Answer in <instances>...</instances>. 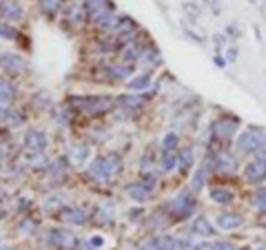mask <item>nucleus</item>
Masks as SVG:
<instances>
[{
	"label": "nucleus",
	"mask_w": 266,
	"mask_h": 250,
	"mask_svg": "<svg viewBox=\"0 0 266 250\" xmlns=\"http://www.w3.org/2000/svg\"><path fill=\"white\" fill-rule=\"evenodd\" d=\"M13 98H16V86L9 80L0 78V104H9Z\"/></svg>",
	"instance_id": "obj_17"
},
{
	"label": "nucleus",
	"mask_w": 266,
	"mask_h": 250,
	"mask_svg": "<svg viewBox=\"0 0 266 250\" xmlns=\"http://www.w3.org/2000/svg\"><path fill=\"white\" fill-rule=\"evenodd\" d=\"M0 199H3V191H0Z\"/></svg>",
	"instance_id": "obj_45"
},
{
	"label": "nucleus",
	"mask_w": 266,
	"mask_h": 250,
	"mask_svg": "<svg viewBox=\"0 0 266 250\" xmlns=\"http://www.w3.org/2000/svg\"><path fill=\"white\" fill-rule=\"evenodd\" d=\"M244 179L249 181V184H262V181H266V162L255 157L251 164H246Z\"/></svg>",
	"instance_id": "obj_5"
},
{
	"label": "nucleus",
	"mask_w": 266,
	"mask_h": 250,
	"mask_svg": "<svg viewBox=\"0 0 266 250\" xmlns=\"http://www.w3.org/2000/svg\"><path fill=\"white\" fill-rule=\"evenodd\" d=\"M100 246H104V237H100V235H93V237L86 239V248L89 250H98Z\"/></svg>",
	"instance_id": "obj_30"
},
{
	"label": "nucleus",
	"mask_w": 266,
	"mask_h": 250,
	"mask_svg": "<svg viewBox=\"0 0 266 250\" xmlns=\"http://www.w3.org/2000/svg\"><path fill=\"white\" fill-rule=\"evenodd\" d=\"M18 36V31L16 29H11V27H7V25H0V38H5V40H13Z\"/></svg>",
	"instance_id": "obj_31"
},
{
	"label": "nucleus",
	"mask_w": 266,
	"mask_h": 250,
	"mask_svg": "<svg viewBox=\"0 0 266 250\" xmlns=\"http://www.w3.org/2000/svg\"><path fill=\"white\" fill-rule=\"evenodd\" d=\"M0 66L9 73H23L27 69V62L18 56V53H3V56H0Z\"/></svg>",
	"instance_id": "obj_7"
},
{
	"label": "nucleus",
	"mask_w": 266,
	"mask_h": 250,
	"mask_svg": "<svg viewBox=\"0 0 266 250\" xmlns=\"http://www.w3.org/2000/svg\"><path fill=\"white\" fill-rule=\"evenodd\" d=\"M106 162V168H109V173H111V177L116 173H120V168H122V162H120V157H116V155H109V157H104Z\"/></svg>",
	"instance_id": "obj_25"
},
{
	"label": "nucleus",
	"mask_w": 266,
	"mask_h": 250,
	"mask_svg": "<svg viewBox=\"0 0 266 250\" xmlns=\"http://www.w3.org/2000/svg\"><path fill=\"white\" fill-rule=\"evenodd\" d=\"M213 164H215L217 171H222V173H233L235 171V160H233V155L229 153H219L217 155V160H213Z\"/></svg>",
	"instance_id": "obj_14"
},
{
	"label": "nucleus",
	"mask_w": 266,
	"mask_h": 250,
	"mask_svg": "<svg viewBox=\"0 0 266 250\" xmlns=\"http://www.w3.org/2000/svg\"><path fill=\"white\" fill-rule=\"evenodd\" d=\"M0 250H13L11 246H0Z\"/></svg>",
	"instance_id": "obj_42"
},
{
	"label": "nucleus",
	"mask_w": 266,
	"mask_h": 250,
	"mask_svg": "<svg viewBox=\"0 0 266 250\" xmlns=\"http://www.w3.org/2000/svg\"><path fill=\"white\" fill-rule=\"evenodd\" d=\"M235 58H237V51H235V49H231V51H229V60L233 62V60H235Z\"/></svg>",
	"instance_id": "obj_40"
},
{
	"label": "nucleus",
	"mask_w": 266,
	"mask_h": 250,
	"mask_svg": "<svg viewBox=\"0 0 266 250\" xmlns=\"http://www.w3.org/2000/svg\"><path fill=\"white\" fill-rule=\"evenodd\" d=\"M257 250H266V244H264V246H259V248H257Z\"/></svg>",
	"instance_id": "obj_43"
},
{
	"label": "nucleus",
	"mask_w": 266,
	"mask_h": 250,
	"mask_svg": "<svg viewBox=\"0 0 266 250\" xmlns=\"http://www.w3.org/2000/svg\"><path fill=\"white\" fill-rule=\"evenodd\" d=\"M193 250H213V244H195Z\"/></svg>",
	"instance_id": "obj_39"
},
{
	"label": "nucleus",
	"mask_w": 266,
	"mask_h": 250,
	"mask_svg": "<svg viewBox=\"0 0 266 250\" xmlns=\"http://www.w3.org/2000/svg\"><path fill=\"white\" fill-rule=\"evenodd\" d=\"M242 224H244V217L237 213H219L215 219V226L219 231H235V228H239Z\"/></svg>",
	"instance_id": "obj_8"
},
{
	"label": "nucleus",
	"mask_w": 266,
	"mask_h": 250,
	"mask_svg": "<svg viewBox=\"0 0 266 250\" xmlns=\"http://www.w3.org/2000/svg\"><path fill=\"white\" fill-rule=\"evenodd\" d=\"M149 86H151V78L149 76H138V78H133L129 82L131 91H144V89H149Z\"/></svg>",
	"instance_id": "obj_22"
},
{
	"label": "nucleus",
	"mask_w": 266,
	"mask_h": 250,
	"mask_svg": "<svg viewBox=\"0 0 266 250\" xmlns=\"http://www.w3.org/2000/svg\"><path fill=\"white\" fill-rule=\"evenodd\" d=\"M47 241H49L51 246L62 248V250H73L78 246L76 235H73L71 231H64V228H53V231L49 233V237H47Z\"/></svg>",
	"instance_id": "obj_3"
},
{
	"label": "nucleus",
	"mask_w": 266,
	"mask_h": 250,
	"mask_svg": "<svg viewBox=\"0 0 266 250\" xmlns=\"http://www.w3.org/2000/svg\"><path fill=\"white\" fill-rule=\"evenodd\" d=\"M60 217L64 221H69V224H86L89 221V213L82 211V208H64V211H60Z\"/></svg>",
	"instance_id": "obj_12"
},
{
	"label": "nucleus",
	"mask_w": 266,
	"mask_h": 250,
	"mask_svg": "<svg viewBox=\"0 0 266 250\" xmlns=\"http://www.w3.org/2000/svg\"><path fill=\"white\" fill-rule=\"evenodd\" d=\"M255 204L259 206V208H266V188H259V191L255 193Z\"/></svg>",
	"instance_id": "obj_35"
},
{
	"label": "nucleus",
	"mask_w": 266,
	"mask_h": 250,
	"mask_svg": "<svg viewBox=\"0 0 266 250\" xmlns=\"http://www.w3.org/2000/svg\"><path fill=\"white\" fill-rule=\"evenodd\" d=\"M33 228H36V224H33L31 219H23V221L18 224V231H20V233H27V235L33 233Z\"/></svg>",
	"instance_id": "obj_34"
},
{
	"label": "nucleus",
	"mask_w": 266,
	"mask_h": 250,
	"mask_svg": "<svg viewBox=\"0 0 266 250\" xmlns=\"http://www.w3.org/2000/svg\"><path fill=\"white\" fill-rule=\"evenodd\" d=\"M264 133L257 131V128H246L244 133H239V138L235 142V148L237 153L242 155H249V153H257V148L264 144Z\"/></svg>",
	"instance_id": "obj_1"
},
{
	"label": "nucleus",
	"mask_w": 266,
	"mask_h": 250,
	"mask_svg": "<svg viewBox=\"0 0 266 250\" xmlns=\"http://www.w3.org/2000/svg\"><path fill=\"white\" fill-rule=\"evenodd\" d=\"M215 64H217V66H224V64H226V60L217 56V58H215Z\"/></svg>",
	"instance_id": "obj_41"
},
{
	"label": "nucleus",
	"mask_w": 266,
	"mask_h": 250,
	"mask_svg": "<svg viewBox=\"0 0 266 250\" xmlns=\"http://www.w3.org/2000/svg\"><path fill=\"white\" fill-rule=\"evenodd\" d=\"M62 5V0H40V7H42L45 13H56Z\"/></svg>",
	"instance_id": "obj_26"
},
{
	"label": "nucleus",
	"mask_w": 266,
	"mask_h": 250,
	"mask_svg": "<svg viewBox=\"0 0 266 250\" xmlns=\"http://www.w3.org/2000/svg\"><path fill=\"white\" fill-rule=\"evenodd\" d=\"M175 146H178V135L175 133H166L164 140H162V148L164 151H173Z\"/></svg>",
	"instance_id": "obj_27"
},
{
	"label": "nucleus",
	"mask_w": 266,
	"mask_h": 250,
	"mask_svg": "<svg viewBox=\"0 0 266 250\" xmlns=\"http://www.w3.org/2000/svg\"><path fill=\"white\" fill-rule=\"evenodd\" d=\"M175 166H178V155L171 153V151H166L164 157H162V171H173Z\"/></svg>",
	"instance_id": "obj_24"
},
{
	"label": "nucleus",
	"mask_w": 266,
	"mask_h": 250,
	"mask_svg": "<svg viewBox=\"0 0 266 250\" xmlns=\"http://www.w3.org/2000/svg\"><path fill=\"white\" fill-rule=\"evenodd\" d=\"M89 177L96 179V181H106V179H111V173H109V168H106L104 157H98V160L91 162V166H89Z\"/></svg>",
	"instance_id": "obj_10"
},
{
	"label": "nucleus",
	"mask_w": 266,
	"mask_h": 250,
	"mask_svg": "<svg viewBox=\"0 0 266 250\" xmlns=\"http://www.w3.org/2000/svg\"><path fill=\"white\" fill-rule=\"evenodd\" d=\"M213 250H235V246L231 241H217V244H213Z\"/></svg>",
	"instance_id": "obj_36"
},
{
	"label": "nucleus",
	"mask_w": 266,
	"mask_h": 250,
	"mask_svg": "<svg viewBox=\"0 0 266 250\" xmlns=\"http://www.w3.org/2000/svg\"><path fill=\"white\" fill-rule=\"evenodd\" d=\"M255 157H257V160H264V162H266V142H264V144H262V146H259V148H257V153H255Z\"/></svg>",
	"instance_id": "obj_38"
},
{
	"label": "nucleus",
	"mask_w": 266,
	"mask_h": 250,
	"mask_svg": "<svg viewBox=\"0 0 266 250\" xmlns=\"http://www.w3.org/2000/svg\"><path fill=\"white\" fill-rule=\"evenodd\" d=\"M144 184L149 186V188H156V184H158V179H156V175H144Z\"/></svg>",
	"instance_id": "obj_37"
},
{
	"label": "nucleus",
	"mask_w": 266,
	"mask_h": 250,
	"mask_svg": "<svg viewBox=\"0 0 266 250\" xmlns=\"http://www.w3.org/2000/svg\"><path fill=\"white\" fill-rule=\"evenodd\" d=\"M193 211H195V199H193V195H189L186 191L175 195V197L169 201V213L175 219L189 217V215H193Z\"/></svg>",
	"instance_id": "obj_2"
},
{
	"label": "nucleus",
	"mask_w": 266,
	"mask_h": 250,
	"mask_svg": "<svg viewBox=\"0 0 266 250\" xmlns=\"http://www.w3.org/2000/svg\"><path fill=\"white\" fill-rule=\"evenodd\" d=\"M131 73H133V66L131 64H118V66H111V69H109V76L111 78H118V80L129 78Z\"/></svg>",
	"instance_id": "obj_21"
},
{
	"label": "nucleus",
	"mask_w": 266,
	"mask_h": 250,
	"mask_svg": "<svg viewBox=\"0 0 266 250\" xmlns=\"http://www.w3.org/2000/svg\"><path fill=\"white\" fill-rule=\"evenodd\" d=\"M0 120H3L5 124H11V126L23 124V118H20L13 109H7V106H3V109H0Z\"/></svg>",
	"instance_id": "obj_19"
},
{
	"label": "nucleus",
	"mask_w": 266,
	"mask_h": 250,
	"mask_svg": "<svg viewBox=\"0 0 266 250\" xmlns=\"http://www.w3.org/2000/svg\"><path fill=\"white\" fill-rule=\"evenodd\" d=\"M118 104H122L124 109H140V106L144 104V98H140V96H122V98H118Z\"/></svg>",
	"instance_id": "obj_20"
},
{
	"label": "nucleus",
	"mask_w": 266,
	"mask_h": 250,
	"mask_svg": "<svg viewBox=\"0 0 266 250\" xmlns=\"http://www.w3.org/2000/svg\"><path fill=\"white\" fill-rule=\"evenodd\" d=\"M151 193H153V188H149L144 181H138V184H131L126 188V195H129L133 201H140V204H142V201H149Z\"/></svg>",
	"instance_id": "obj_11"
},
{
	"label": "nucleus",
	"mask_w": 266,
	"mask_h": 250,
	"mask_svg": "<svg viewBox=\"0 0 266 250\" xmlns=\"http://www.w3.org/2000/svg\"><path fill=\"white\" fill-rule=\"evenodd\" d=\"M156 250H178V239L162 235V237L156 239Z\"/></svg>",
	"instance_id": "obj_23"
},
{
	"label": "nucleus",
	"mask_w": 266,
	"mask_h": 250,
	"mask_svg": "<svg viewBox=\"0 0 266 250\" xmlns=\"http://www.w3.org/2000/svg\"><path fill=\"white\" fill-rule=\"evenodd\" d=\"M191 231L195 233V235H213V233H215V231H213V226H211V221L206 219L204 215H199V217L193 219Z\"/></svg>",
	"instance_id": "obj_15"
},
{
	"label": "nucleus",
	"mask_w": 266,
	"mask_h": 250,
	"mask_svg": "<svg viewBox=\"0 0 266 250\" xmlns=\"http://www.w3.org/2000/svg\"><path fill=\"white\" fill-rule=\"evenodd\" d=\"M237 126H239V124H237V120L226 118V120H219V122L213 124V133H215L219 140H231L233 135H235Z\"/></svg>",
	"instance_id": "obj_9"
},
{
	"label": "nucleus",
	"mask_w": 266,
	"mask_h": 250,
	"mask_svg": "<svg viewBox=\"0 0 266 250\" xmlns=\"http://www.w3.org/2000/svg\"><path fill=\"white\" fill-rule=\"evenodd\" d=\"M86 157H89V146H86V144H76L69 151V160L73 162V164H78V166L84 164Z\"/></svg>",
	"instance_id": "obj_16"
},
{
	"label": "nucleus",
	"mask_w": 266,
	"mask_h": 250,
	"mask_svg": "<svg viewBox=\"0 0 266 250\" xmlns=\"http://www.w3.org/2000/svg\"><path fill=\"white\" fill-rule=\"evenodd\" d=\"M0 16L5 20H23V7L16 0H3L0 5Z\"/></svg>",
	"instance_id": "obj_13"
},
{
	"label": "nucleus",
	"mask_w": 266,
	"mask_h": 250,
	"mask_svg": "<svg viewBox=\"0 0 266 250\" xmlns=\"http://www.w3.org/2000/svg\"><path fill=\"white\" fill-rule=\"evenodd\" d=\"M211 199L217 204H231L233 201V193L229 188H211Z\"/></svg>",
	"instance_id": "obj_18"
},
{
	"label": "nucleus",
	"mask_w": 266,
	"mask_h": 250,
	"mask_svg": "<svg viewBox=\"0 0 266 250\" xmlns=\"http://www.w3.org/2000/svg\"><path fill=\"white\" fill-rule=\"evenodd\" d=\"M64 171H66V162H64L62 157L53 162V166H51V173L56 175V177H60V175H64Z\"/></svg>",
	"instance_id": "obj_28"
},
{
	"label": "nucleus",
	"mask_w": 266,
	"mask_h": 250,
	"mask_svg": "<svg viewBox=\"0 0 266 250\" xmlns=\"http://www.w3.org/2000/svg\"><path fill=\"white\" fill-rule=\"evenodd\" d=\"M204 177H206V173H204V168H202V171L195 175V179L191 181V188H193V191H199V188L204 186Z\"/></svg>",
	"instance_id": "obj_32"
},
{
	"label": "nucleus",
	"mask_w": 266,
	"mask_h": 250,
	"mask_svg": "<svg viewBox=\"0 0 266 250\" xmlns=\"http://www.w3.org/2000/svg\"><path fill=\"white\" fill-rule=\"evenodd\" d=\"M191 162H193V151L189 148V151H184V153H182V157L178 160V164L182 166V168H189V166H191Z\"/></svg>",
	"instance_id": "obj_33"
},
{
	"label": "nucleus",
	"mask_w": 266,
	"mask_h": 250,
	"mask_svg": "<svg viewBox=\"0 0 266 250\" xmlns=\"http://www.w3.org/2000/svg\"><path fill=\"white\" fill-rule=\"evenodd\" d=\"M140 53H142V49L138 44H131L124 49V60H136V58H140Z\"/></svg>",
	"instance_id": "obj_29"
},
{
	"label": "nucleus",
	"mask_w": 266,
	"mask_h": 250,
	"mask_svg": "<svg viewBox=\"0 0 266 250\" xmlns=\"http://www.w3.org/2000/svg\"><path fill=\"white\" fill-rule=\"evenodd\" d=\"M25 144H27V148H31L33 153H42L47 148V135L42 131H38V128H29V131L25 133Z\"/></svg>",
	"instance_id": "obj_6"
},
{
	"label": "nucleus",
	"mask_w": 266,
	"mask_h": 250,
	"mask_svg": "<svg viewBox=\"0 0 266 250\" xmlns=\"http://www.w3.org/2000/svg\"><path fill=\"white\" fill-rule=\"evenodd\" d=\"M78 102L82 104V111H86V113H104V111H109L118 100H113V98H80Z\"/></svg>",
	"instance_id": "obj_4"
},
{
	"label": "nucleus",
	"mask_w": 266,
	"mask_h": 250,
	"mask_svg": "<svg viewBox=\"0 0 266 250\" xmlns=\"http://www.w3.org/2000/svg\"><path fill=\"white\" fill-rule=\"evenodd\" d=\"M0 166H3V155H0Z\"/></svg>",
	"instance_id": "obj_44"
}]
</instances>
